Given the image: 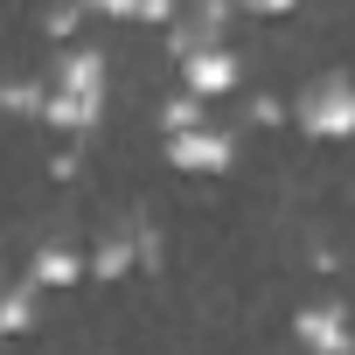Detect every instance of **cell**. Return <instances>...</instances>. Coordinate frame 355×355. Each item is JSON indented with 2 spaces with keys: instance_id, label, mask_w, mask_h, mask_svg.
<instances>
[{
  "instance_id": "6da1fadb",
  "label": "cell",
  "mask_w": 355,
  "mask_h": 355,
  "mask_svg": "<svg viewBox=\"0 0 355 355\" xmlns=\"http://www.w3.org/2000/svg\"><path fill=\"white\" fill-rule=\"evenodd\" d=\"M105 56L98 49H63L56 56V84H49V98H42V119L56 125V132H70V139H84V132H98V119H105Z\"/></svg>"
},
{
  "instance_id": "7a4b0ae2",
  "label": "cell",
  "mask_w": 355,
  "mask_h": 355,
  "mask_svg": "<svg viewBox=\"0 0 355 355\" xmlns=\"http://www.w3.org/2000/svg\"><path fill=\"white\" fill-rule=\"evenodd\" d=\"M293 125H300L306 139H327V146L355 139V77H341V70L306 77L300 98H293Z\"/></svg>"
},
{
  "instance_id": "3957f363",
  "label": "cell",
  "mask_w": 355,
  "mask_h": 355,
  "mask_svg": "<svg viewBox=\"0 0 355 355\" xmlns=\"http://www.w3.org/2000/svg\"><path fill=\"white\" fill-rule=\"evenodd\" d=\"M167 167H182V174H230L237 167V132H223L209 119L167 132Z\"/></svg>"
},
{
  "instance_id": "277c9868",
  "label": "cell",
  "mask_w": 355,
  "mask_h": 355,
  "mask_svg": "<svg viewBox=\"0 0 355 355\" xmlns=\"http://www.w3.org/2000/svg\"><path fill=\"white\" fill-rule=\"evenodd\" d=\"M293 341L313 348V355H355V320H348L341 300H313V306L293 313Z\"/></svg>"
},
{
  "instance_id": "5b68a950",
  "label": "cell",
  "mask_w": 355,
  "mask_h": 355,
  "mask_svg": "<svg viewBox=\"0 0 355 355\" xmlns=\"http://www.w3.org/2000/svg\"><path fill=\"white\" fill-rule=\"evenodd\" d=\"M237 77H244V63H237V49H223V42H202V49L182 56V91H196L202 105H209V98H230Z\"/></svg>"
},
{
  "instance_id": "8992f818",
  "label": "cell",
  "mask_w": 355,
  "mask_h": 355,
  "mask_svg": "<svg viewBox=\"0 0 355 355\" xmlns=\"http://www.w3.org/2000/svg\"><path fill=\"white\" fill-rule=\"evenodd\" d=\"M28 279L42 286V293H70V286H84L91 279V258L77 251V244H35V258H28Z\"/></svg>"
},
{
  "instance_id": "52a82bcc",
  "label": "cell",
  "mask_w": 355,
  "mask_h": 355,
  "mask_svg": "<svg viewBox=\"0 0 355 355\" xmlns=\"http://www.w3.org/2000/svg\"><path fill=\"white\" fill-rule=\"evenodd\" d=\"M139 258H146V237H139V230H112V237L91 251V279H125Z\"/></svg>"
},
{
  "instance_id": "ba28073f",
  "label": "cell",
  "mask_w": 355,
  "mask_h": 355,
  "mask_svg": "<svg viewBox=\"0 0 355 355\" xmlns=\"http://www.w3.org/2000/svg\"><path fill=\"white\" fill-rule=\"evenodd\" d=\"M35 313H42V286H35V279L0 293V334H28V327H35Z\"/></svg>"
},
{
  "instance_id": "9c48e42d",
  "label": "cell",
  "mask_w": 355,
  "mask_h": 355,
  "mask_svg": "<svg viewBox=\"0 0 355 355\" xmlns=\"http://www.w3.org/2000/svg\"><path fill=\"white\" fill-rule=\"evenodd\" d=\"M196 119H202V98H196V91H182V98L160 112V125H167V132H182V125H196Z\"/></svg>"
},
{
  "instance_id": "30bf717a",
  "label": "cell",
  "mask_w": 355,
  "mask_h": 355,
  "mask_svg": "<svg viewBox=\"0 0 355 355\" xmlns=\"http://www.w3.org/2000/svg\"><path fill=\"white\" fill-rule=\"evenodd\" d=\"M230 8H237V15H258V21H272V15H293L300 0H230Z\"/></svg>"
}]
</instances>
